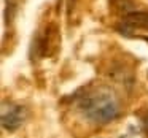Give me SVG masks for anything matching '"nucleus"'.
Listing matches in <instances>:
<instances>
[{
    "mask_svg": "<svg viewBox=\"0 0 148 138\" xmlns=\"http://www.w3.org/2000/svg\"><path fill=\"white\" fill-rule=\"evenodd\" d=\"M119 29L127 35H131L137 29L148 30V13H127Z\"/></svg>",
    "mask_w": 148,
    "mask_h": 138,
    "instance_id": "3",
    "label": "nucleus"
},
{
    "mask_svg": "<svg viewBox=\"0 0 148 138\" xmlns=\"http://www.w3.org/2000/svg\"><path fill=\"white\" fill-rule=\"evenodd\" d=\"M77 103L84 119L99 125L108 124L121 114L119 100L108 89H92L83 92Z\"/></svg>",
    "mask_w": 148,
    "mask_h": 138,
    "instance_id": "1",
    "label": "nucleus"
},
{
    "mask_svg": "<svg viewBox=\"0 0 148 138\" xmlns=\"http://www.w3.org/2000/svg\"><path fill=\"white\" fill-rule=\"evenodd\" d=\"M0 118H2V125L5 130L14 132L23 125L24 119H26V108L13 102H5L2 105Z\"/></svg>",
    "mask_w": 148,
    "mask_h": 138,
    "instance_id": "2",
    "label": "nucleus"
}]
</instances>
